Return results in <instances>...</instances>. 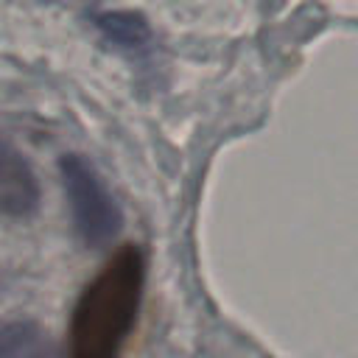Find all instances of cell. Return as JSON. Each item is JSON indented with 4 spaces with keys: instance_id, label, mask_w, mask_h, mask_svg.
Instances as JSON below:
<instances>
[{
    "instance_id": "cell-1",
    "label": "cell",
    "mask_w": 358,
    "mask_h": 358,
    "mask_svg": "<svg viewBox=\"0 0 358 358\" xmlns=\"http://www.w3.org/2000/svg\"><path fill=\"white\" fill-rule=\"evenodd\" d=\"M145 260L137 246H123L81 291L70 316L67 358H120L137 322Z\"/></svg>"
},
{
    "instance_id": "cell-2",
    "label": "cell",
    "mask_w": 358,
    "mask_h": 358,
    "mask_svg": "<svg viewBox=\"0 0 358 358\" xmlns=\"http://www.w3.org/2000/svg\"><path fill=\"white\" fill-rule=\"evenodd\" d=\"M62 182L67 190V204L73 215V227L87 246H101L112 241L123 224V213L115 196L106 190L103 179L78 154L62 157Z\"/></svg>"
},
{
    "instance_id": "cell-3",
    "label": "cell",
    "mask_w": 358,
    "mask_h": 358,
    "mask_svg": "<svg viewBox=\"0 0 358 358\" xmlns=\"http://www.w3.org/2000/svg\"><path fill=\"white\" fill-rule=\"evenodd\" d=\"M39 190L36 179L22 157L14 154V148L6 143L3 151V213L8 218H25L36 210Z\"/></svg>"
},
{
    "instance_id": "cell-4",
    "label": "cell",
    "mask_w": 358,
    "mask_h": 358,
    "mask_svg": "<svg viewBox=\"0 0 358 358\" xmlns=\"http://www.w3.org/2000/svg\"><path fill=\"white\" fill-rule=\"evenodd\" d=\"M0 358H56V352L34 322H6L0 338Z\"/></svg>"
},
{
    "instance_id": "cell-5",
    "label": "cell",
    "mask_w": 358,
    "mask_h": 358,
    "mask_svg": "<svg viewBox=\"0 0 358 358\" xmlns=\"http://www.w3.org/2000/svg\"><path fill=\"white\" fill-rule=\"evenodd\" d=\"M98 25L101 31L117 42V45H126V48H140L143 42H148V25L140 14H131V11H112V14H101L98 17Z\"/></svg>"
}]
</instances>
